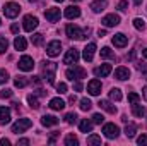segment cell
Wrapping results in <instances>:
<instances>
[{
  "mask_svg": "<svg viewBox=\"0 0 147 146\" xmlns=\"http://www.w3.org/2000/svg\"><path fill=\"white\" fill-rule=\"evenodd\" d=\"M29 2H36V0H29Z\"/></svg>",
  "mask_w": 147,
  "mask_h": 146,
  "instance_id": "58",
  "label": "cell"
},
{
  "mask_svg": "<svg viewBox=\"0 0 147 146\" xmlns=\"http://www.w3.org/2000/svg\"><path fill=\"white\" fill-rule=\"evenodd\" d=\"M7 81H9V74H7V71L0 69V84H5Z\"/></svg>",
  "mask_w": 147,
  "mask_h": 146,
  "instance_id": "39",
  "label": "cell"
},
{
  "mask_svg": "<svg viewBox=\"0 0 147 146\" xmlns=\"http://www.w3.org/2000/svg\"><path fill=\"white\" fill-rule=\"evenodd\" d=\"M106 28H113V26H118L120 24V16L118 14H108V16H105L103 17V21H101Z\"/></svg>",
  "mask_w": 147,
  "mask_h": 146,
  "instance_id": "12",
  "label": "cell"
},
{
  "mask_svg": "<svg viewBox=\"0 0 147 146\" xmlns=\"http://www.w3.org/2000/svg\"><path fill=\"white\" fill-rule=\"evenodd\" d=\"M14 46H16V50L24 52V50H26V46H28L26 38H24V36H16V40H14Z\"/></svg>",
  "mask_w": 147,
  "mask_h": 146,
  "instance_id": "21",
  "label": "cell"
},
{
  "mask_svg": "<svg viewBox=\"0 0 147 146\" xmlns=\"http://www.w3.org/2000/svg\"><path fill=\"white\" fill-rule=\"evenodd\" d=\"M106 5H108L106 0H94V2L91 3V9H92V12H101V10L106 9Z\"/></svg>",
  "mask_w": 147,
  "mask_h": 146,
  "instance_id": "22",
  "label": "cell"
},
{
  "mask_svg": "<svg viewBox=\"0 0 147 146\" xmlns=\"http://www.w3.org/2000/svg\"><path fill=\"white\" fill-rule=\"evenodd\" d=\"M111 71H113V67H111L110 64H101L99 67L94 69V74H96L98 77H106V76H110Z\"/></svg>",
  "mask_w": 147,
  "mask_h": 146,
  "instance_id": "16",
  "label": "cell"
},
{
  "mask_svg": "<svg viewBox=\"0 0 147 146\" xmlns=\"http://www.w3.org/2000/svg\"><path fill=\"white\" fill-rule=\"evenodd\" d=\"M103 134H105L108 139H115V138H118L120 129H118L116 124H105V126H103Z\"/></svg>",
  "mask_w": 147,
  "mask_h": 146,
  "instance_id": "8",
  "label": "cell"
},
{
  "mask_svg": "<svg viewBox=\"0 0 147 146\" xmlns=\"http://www.w3.org/2000/svg\"><path fill=\"white\" fill-rule=\"evenodd\" d=\"M135 131H137V127H135L134 124H128V126L125 127V136H127V138H134V136H135Z\"/></svg>",
  "mask_w": 147,
  "mask_h": 146,
  "instance_id": "32",
  "label": "cell"
},
{
  "mask_svg": "<svg viewBox=\"0 0 147 146\" xmlns=\"http://www.w3.org/2000/svg\"><path fill=\"white\" fill-rule=\"evenodd\" d=\"M22 28H24V31L33 33V29L38 28V17L36 16H31V14L24 16V19H22Z\"/></svg>",
  "mask_w": 147,
  "mask_h": 146,
  "instance_id": "5",
  "label": "cell"
},
{
  "mask_svg": "<svg viewBox=\"0 0 147 146\" xmlns=\"http://www.w3.org/2000/svg\"><path fill=\"white\" fill-rule=\"evenodd\" d=\"M65 122H67V124H75V122H77V113H67V115H65Z\"/></svg>",
  "mask_w": 147,
  "mask_h": 146,
  "instance_id": "38",
  "label": "cell"
},
{
  "mask_svg": "<svg viewBox=\"0 0 147 146\" xmlns=\"http://www.w3.org/2000/svg\"><path fill=\"white\" fill-rule=\"evenodd\" d=\"M10 122V108L9 107H0V124L5 126Z\"/></svg>",
  "mask_w": 147,
  "mask_h": 146,
  "instance_id": "19",
  "label": "cell"
},
{
  "mask_svg": "<svg viewBox=\"0 0 147 146\" xmlns=\"http://www.w3.org/2000/svg\"><path fill=\"white\" fill-rule=\"evenodd\" d=\"M57 2H63V0H57Z\"/></svg>",
  "mask_w": 147,
  "mask_h": 146,
  "instance_id": "57",
  "label": "cell"
},
{
  "mask_svg": "<svg viewBox=\"0 0 147 146\" xmlns=\"http://www.w3.org/2000/svg\"><path fill=\"white\" fill-rule=\"evenodd\" d=\"M103 120H105V117L101 113H94L92 115V124H103Z\"/></svg>",
  "mask_w": 147,
  "mask_h": 146,
  "instance_id": "40",
  "label": "cell"
},
{
  "mask_svg": "<svg viewBox=\"0 0 147 146\" xmlns=\"http://www.w3.org/2000/svg\"><path fill=\"white\" fill-rule=\"evenodd\" d=\"M19 12H21V5L16 3V2H9V3L3 5V14H5V17L14 19V17L19 16Z\"/></svg>",
  "mask_w": 147,
  "mask_h": 146,
  "instance_id": "3",
  "label": "cell"
},
{
  "mask_svg": "<svg viewBox=\"0 0 147 146\" xmlns=\"http://www.w3.org/2000/svg\"><path fill=\"white\" fill-rule=\"evenodd\" d=\"M98 105H99L103 110H106L108 113H116V107H115V105H111V102H108V100H101Z\"/></svg>",
  "mask_w": 147,
  "mask_h": 146,
  "instance_id": "24",
  "label": "cell"
},
{
  "mask_svg": "<svg viewBox=\"0 0 147 146\" xmlns=\"http://www.w3.org/2000/svg\"><path fill=\"white\" fill-rule=\"evenodd\" d=\"M31 41H33V45L39 46V45L43 43V35H41V33H36V35H33V36H31Z\"/></svg>",
  "mask_w": 147,
  "mask_h": 146,
  "instance_id": "36",
  "label": "cell"
},
{
  "mask_svg": "<svg viewBox=\"0 0 147 146\" xmlns=\"http://www.w3.org/2000/svg\"><path fill=\"white\" fill-rule=\"evenodd\" d=\"M41 124L45 127H51V126H57L58 124V119L55 115H43L41 117Z\"/></svg>",
  "mask_w": 147,
  "mask_h": 146,
  "instance_id": "20",
  "label": "cell"
},
{
  "mask_svg": "<svg viewBox=\"0 0 147 146\" xmlns=\"http://www.w3.org/2000/svg\"><path fill=\"white\" fill-rule=\"evenodd\" d=\"M19 69L21 71H24V72H29V71H33V67H34V60H33V57H29V55H22L21 59H19Z\"/></svg>",
  "mask_w": 147,
  "mask_h": 146,
  "instance_id": "6",
  "label": "cell"
},
{
  "mask_svg": "<svg viewBox=\"0 0 147 146\" xmlns=\"http://www.w3.org/2000/svg\"><path fill=\"white\" fill-rule=\"evenodd\" d=\"M60 50H62V43L60 41H50L48 45H46V55H50V57H57V55H60Z\"/></svg>",
  "mask_w": 147,
  "mask_h": 146,
  "instance_id": "10",
  "label": "cell"
},
{
  "mask_svg": "<svg viewBox=\"0 0 147 146\" xmlns=\"http://www.w3.org/2000/svg\"><path fill=\"white\" fill-rule=\"evenodd\" d=\"M87 91H89V95L98 96V95L101 93V81H98V79L89 81V84H87Z\"/></svg>",
  "mask_w": 147,
  "mask_h": 146,
  "instance_id": "14",
  "label": "cell"
},
{
  "mask_svg": "<svg viewBox=\"0 0 147 146\" xmlns=\"http://www.w3.org/2000/svg\"><path fill=\"white\" fill-rule=\"evenodd\" d=\"M65 76L70 79V81H80V79H84L86 76H87V72H86V69H82V67H79V65H74V67H70V69H67V72H65Z\"/></svg>",
  "mask_w": 147,
  "mask_h": 146,
  "instance_id": "2",
  "label": "cell"
},
{
  "mask_svg": "<svg viewBox=\"0 0 147 146\" xmlns=\"http://www.w3.org/2000/svg\"><path fill=\"white\" fill-rule=\"evenodd\" d=\"M79 127H80V132H91L92 131V122L91 120H87V119H84V120H80V124H79Z\"/></svg>",
  "mask_w": 147,
  "mask_h": 146,
  "instance_id": "26",
  "label": "cell"
},
{
  "mask_svg": "<svg viewBox=\"0 0 147 146\" xmlns=\"http://www.w3.org/2000/svg\"><path fill=\"white\" fill-rule=\"evenodd\" d=\"M132 113H134L135 117H144V115H146V108H144L142 105H139V102H137V103H132Z\"/></svg>",
  "mask_w": 147,
  "mask_h": 146,
  "instance_id": "25",
  "label": "cell"
},
{
  "mask_svg": "<svg viewBox=\"0 0 147 146\" xmlns=\"http://www.w3.org/2000/svg\"><path fill=\"white\" fill-rule=\"evenodd\" d=\"M105 35H106V31H105V29H99V31H98V36H105Z\"/></svg>",
  "mask_w": 147,
  "mask_h": 146,
  "instance_id": "52",
  "label": "cell"
},
{
  "mask_svg": "<svg viewBox=\"0 0 147 146\" xmlns=\"http://www.w3.org/2000/svg\"><path fill=\"white\" fill-rule=\"evenodd\" d=\"M115 77H116L118 81H127V79L130 77V71H128V67H118V69L115 71Z\"/></svg>",
  "mask_w": 147,
  "mask_h": 146,
  "instance_id": "18",
  "label": "cell"
},
{
  "mask_svg": "<svg viewBox=\"0 0 147 146\" xmlns=\"http://www.w3.org/2000/svg\"><path fill=\"white\" fill-rule=\"evenodd\" d=\"M137 143H139V145H147V134L139 136V138H137Z\"/></svg>",
  "mask_w": 147,
  "mask_h": 146,
  "instance_id": "45",
  "label": "cell"
},
{
  "mask_svg": "<svg viewBox=\"0 0 147 146\" xmlns=\"http://www.w3.org/2000/svg\"><path fill=\"white\" fill-rule=\"evenodd\" d=\"M9 48V41L5 36H0V53H5V50Z\"/></svg>",
  "mask_w": 147,
  "mask_h": 146,
  "instance_id": "37",
  "label": "cell"
},
{
  "mask_svg": "<svg viewBox=\"0 0 147 146\" xmlns=\"http://www.w3.org/2000/svg\"><path fill=\"white\" fill-rule=\"evenodd\" d=\"M65 31H67V36L72 38V40H82L84 38V31L79 26H75V24H67Z\"/></svg>",
  "mask_w": 147,
  "mask_h": 146,
  "instance_id": "7",
  "label": "cell"
},
{
  "mask_svg": "<svg viewBox=\"0 0 147 146\" xmlns=\"http://www.w3.org/2000/svg\"><path fill=\"white\" fill-rule=\"evenodd\" d=\"M28 84H29V79L24 77V76H19V77L14 79V86H16V88H24V86H28Z\"/></svg>",
  "mask_w": 147,
  "mask_h": 146,
  "instance_id": "27",
  "label": "cell"
},
{
  "mask_svg": "<svg viewBox=\"0 0 147 146\" xmlns=\"http://www.w3.org/2000/svg\"><path fill=\"white\" fill-rule=\"evenodd\" d=\"M58 65L55 62H43V77L50 83V84H55V74H57Z\"/></svg>",
  "mask_w": 147,
  "mask_h": 146,
  "instance_id": "1",
  "label": "cell"
},
{
  "mask_svg": "<svg viewBox=\"0 0 147 146\" xmlns=\"http://www.w3.org/2000/svg\"><path fill=\"white\" fill-rule=\"evenodd\" d=\"M79 57H80L79 50H77V48H70V50L65 53V57H63V64H67V65L77 64V62H79Z\"/></svg>",
  "mask_w": 147,
  "mask_h": 146,
  "instance_id": "9",
  "label": "cell"
},
{
  "mask_svg": "<svg viewBox=\"0 0 147 146\" xmlns=\"http://www.w3.org/2000/svg\"><path fill=\"white\" fill-rule=\"evenodd\" d=\"M87 145H101V138L96 136V134H91L87 138Z\"/></svg>",
  "mask_w": 147,
  "mask_h": 146,
  "instance_id": "35",
  "label": "cell"
},
{
  "mask_svg": "<svg viewBox=\"0 0 147 146\" xmlns=\"http://www.w3.org/2000/svg\"><path fill=\"white\" fill-rule=\"evenodd\" d=\"M74 89H75V91H80V89H82V83H80V81H75V83H74Z\"/></svg>",
  "mask_w": 147,
  "mask_h": 146,
  "instance_id": "46",
  "label": "cell"
},
{
  "mask_svg": "<svg viewBox=\"0 0 147 146\" xmlns=\"http://www.w3.org/2000/svg\"><path fill=\"white\" fill-rule=\"evenodd\" d=\"M94 53H96V43H87L84 52H82V57H84L86 62H91L94 59Z\"/></svg>",
  "mask_w": 147,
  "mask_h": 146,
  "instance_id": "11",
  "label": "cell"
},
{
  "mask_svg": "<svg viewBox=\"0 0 147 146\" xmlns=\"http://www.w3.org/2000/svg\"><path fill=\"white\" fill-rule=\"evenodd\" d=\"M65 145L67 146H77L79 145V139H77L74 134H69V136L65 138Z\"/></svg>",
  "mask_w": 147,
  "mask_h": 146,
  "instance_id": "34",
  "label": "cell"
},
{
  "mask_svg": "<svg viewBox=\"0 0 147 146\" xmlns=\"http://www.w3.org/2000/svg\"><path fill=\"white\" fill-rule=\"evenodd\" d=\"M142 96L146 98V102H147V86L146 88H142Z\"/></svg>",
  "mask_w": 147,
  "mask_h": 146,
  "instance_id": "51",
  "label": "cell"
},
{
  "mask_svg": "<svg viewBox=\"0 0 147 146\" xmlns=\"http://www.w3.org/2000/svg\"><path fill=\"white\" fill-rule=\"evenodd\" d=\"M144 57H146V59H147V48H146V50H144Z\"/></svg>",
  "mask_w": 147,
  "mask_h": 146,
  "instance_id": "55",
  "label": "cell"
},
{
  "mask_svg": "<svg viewBox=\"0 0 147 146\" xmlns=\"http://www.w3.org/2000/svg\"><path fill=\"white\" fill-rule=\"evenodd\" d=\"M128 9V0H121L120 3H118V10H121V12H125Z\"/></svg>",
  "mask_w": 147,
  "mask_h": 146,
  "instance_id": "43",
  "label": "cell"
},
{
  "mask_svg": "<svg viewBox=\"0 0 147 146\" xmlns=\"http://www.w3.org/2000/svg\"><path fill=\"white\" fill-rule=\"evenodd\" d=\"M28 103H29L31 108H34V110L39 108V100H38L34 95H29V96H28Z\"/></svg>",
  "mask_w": 147,
  "mask_h": 146,
  "instance_id": "28",
  "label": "cell"
},
{
  "mask_svg": "<svg viewBox=\"0 0 147 146\" xmlns=\"http://www.w3.org/2000/svg\"><path fill=\"white\" fill-rule=\"evenodd\" d=\"M17 145H22V146H28V145H29V139H19V141H17Z\"/></svg>",
  "mask_w": 147,
  "mask_h": 146,
  "instance_id": "48",
  "label": "cell"
},
{
  "mask_svg": "<svg viewBox=\"0 0 147 146\" xmlns=\"http://www.w3.org/2000/svg\"><path fill=\"white\" fill-rule=\"evenodd\" d=\"M134 28H135V29H139V31H144V29H146V21H144V19H140V17L134 19Z\"/></svg>",
  "mask_w": 147,
  "mask_h": 146,
  "instance_id": "29",
  "label": "cell"
},
{
  "mask_svg": "<svg viewBox=\"0 0 147 146\" xmlns=\"http://www.w3.org/2000/svg\"><path fill=\"white\" fill-rule=\"evenodd\" d=\"M110 98L115 100V102H120V100H121V91H120L118 88H113L110 91Z\"/></svg>",
  "mask_w": 147,
  "mask_h": 146,
  "instance_id": "31",
  "label": "cell"
},
{
  "mask_svg": "<svg viewBox=\"0 0 147 146\" xmlns=\"http://www.w3.org/2000/svg\"><path fill=\"white\" fill-rule=\"evenodd\" d=\"M0 145H2V146H9V145H10V141H9L7 138H3V139H0Z\"/></svg>",
  "mask_w": 147,
  "mask_h": 146,
  "instance_id": "49",
  "label": "cell"
},
{
  "mask_svg": "<svg viewBox=\"0 0 147 146\" xmlns=\"http://www.w3.org/2000/svg\"><path fill=\"white\" fill-rule=\"evenodd\" d=\"M57 136H58V132H53V134H51V138H50V141H48V143H50V145H53V143H55V139H57Z\"/></svg>",
  "mask_w": 147,
  "mask_h": 146,
  "instance_id": "47",
  "label": "cell"
},
{
  "mask_svg": "<svg viewBox=\"0 0 147 146\" xmlns=\"http://www.w3.org/2000/svg\"><path fill=\"white\" fill-rule=\"evenodd\" d=\"M146 79H147V72H146Z\"/></svg>",
  "mask_w": 147,
  "mask_h": 146,
  "instance_id": "59",
  "label": "cell"
},
{
  "mask_svg": "<svg viewBox=\"0 0 147 146\" xmlns=\"http://www.w3.org/2000/svg\"><path fill=\"white\" fill-rule=\"evenodd\" d=\"M0 96H2V98H10V96H12V89H3V91H0Z\"/></svg>",
  "mask_w": 147,
  "mask_h": 146,
  "instance_id": "44",
  "label": "cell"
},
{
  "mask_svg": "<svg viewBox=\"0 0 147 146\" xmlns=\"http://www.w3.org/2000/svg\"><path fill=\"white\" fill-rule=\"evenodd\" d=\"M111 41H113V45H115L116 48H123V46H127L128 38L125 36L123 33H118V35H115V36L111 38Z\"/></svg>",
  "mask_w": 147,
  "mask_h": 146,
  "instance_id": "15",
  "label": "cell"
},
{
  "mask_svg": "<svg viewBox=\"0 0 147 146\" xmlns=\"http://www.w3.org/2000/svg\"><path fill=\"white\" fill-rule=\"evenodd\" d=\"M33 126V122H31V119H19L14 126H12V132L14 134H19V132H24V131H28L29 127Z\"/></svg>",
  "mask_w": 147,
  "mask_h": 146,
  "instance_id": "4",
  "label": "cell"
},
{
  "mask_svg": "<svg viewBox=\"0 0 147 146\" xmlns=\"http://www.w3.org/2000/svg\"><path fill=\"white\" fill-rule=\"evenodd\" d=\"M57 91H58L60 95L67 93V84H65V83H58V84H57Z\"/></svg>",
  "mask_w": 147,
  "mask_h": 146,
  "instance_id": "41",
  "label": "cell"
},
{
  "mask_svg": "<svg viewBox=\"0 0 147 146\" xmlns=\"http://www.w3.org/2000/svg\"><path fill=\"white\" fill-rule=\"evenodd\" d=\"M69 102H70V103H74V102H75V95H72V96L69 98Z\"/></svg>",
  "mask_w": 147,
  "mask_h": 146,
  "instance_id": "53",
  "label": "cell"
},
{
  "mask_svg": "<svg viewBox=\"0 0 147 146\" xmlns=\"http://www.w3.org/2000/svg\"><path fill=\"white\" fill-rule=\"evenodd\" d=\"M92 108V103H91V100L89 98H82L80 100V110H84V112H87V110Z\"/></svg>",
  "mask_w": 147,
  "mask_h": 146,
  "instance_id": "33",
  "label": "cell"
},
{
  "mask_svg": "<svg viewBox=\"0 0 147 146\" xmlns=\"http://www.w3.org/2000/svg\"><path fill=\"white\" fill-rule=\"evenodd\" d=\"M132 2H134L135 5H140V3H142V0H132Z\"/></svg>",
  "mask_w": 147,
  "mask_h": 146,
  "instance_id": "54",
  "label": "cell"
},
{
  "mask_svg": "<svg viewBox=\"0 0 147 146\" xmlns=\"http://www.w3.org/2000/svg\"><path fill=\"white\" fill-rule=\"evenodd\" d=\"M79 16H80V9L77 5H69L65 9V17L67 19H77Z\"/></svg>",
  "mask_w": 147,
  "mask_h": 146,
  "instance_id": "17",
  "label": "cell"
},
{
  "mask_svg": "<svg viewBox=\"0 0 147 146\" xmlns=\"http://www.w3.org/2000/svg\"><path fill=\"white\" fill-rule=\"evenodd\" d=\"M45 17H46L50 23H57V21L60 19V9H57V7L46 9V10H45Z\"/></svg>",
  "mask_w": 147,
  "mask_h": 146,
  "instance_id": "13",
  "label": "cell"
},
{
  "mask_svg": "<svg viewBox=\"0 0 147 146\" xmlns=\"http://www.w3.org/2000/svg\"><path fill=\"white\" fill-rule=\"evenodd\" d=\"M10 31H12V33H19V26H17V24H12V26H10Z\"/></svg>",
  "mask_w": 147,
  "mask_h": 146,
  "instance_id": "50",
  "label": "cell"
},
{
  "mask_svg": "<svg viewBox=\"0 0 147 146\" xmlns=\"http://www.w3.org/2000/svg\"><path fill=\"white\" fill-rule=\"evenodd\" d=\"M50 108L51 110H63L65 108V102L62 98H51L50 100Z\"/></svg>",
  "mask_w": 147,
  "mask_h": 146,
  "instance_id": "23",
  "label": "cell"
},
{
  "mask_svg": "<svg viewBox=\"0 0 147 146\" xmlns=\"http://www.w3.org/2000/svg\"><path fill=\"white\" fill-rule=\"evenodd\" d=\"M72 2H82V0H72Z\"/></svg>",
  "mask_w": 147,
  "mask_h": 146,
  "instance_id": "56",
  "label": "cell"
},
{
  "mask_svg": "<svg viewBox=\"0 0 147 146\" xmlns=\"http://www.w3.org/2000/svg\"><path fill=\"white\" fill-rule=\"evenodd\" d=\"M139 100H140V96H139L137 93H128V102H130V103H137Z\"/></svg>",
  "mask_w": 147,
  "mask_h": 146,
  "instance_id": "42",
  "label": "cell"
},
{
  "mask_svg": "<svg viewBox=\"0 0 147 146\" xmlns=\"http://www.w3.org/2000/svg\"><path fill=\"white\" fill-rule=\"evenodd\" d=\"M101 57L103 59H115V52L108 46H105V48H101Z\"/></svg>",
  "mask_w": 147,
  "mask_h": 146,
  "instance_id": "30",
  "label": "cell"
}]
</instances>
